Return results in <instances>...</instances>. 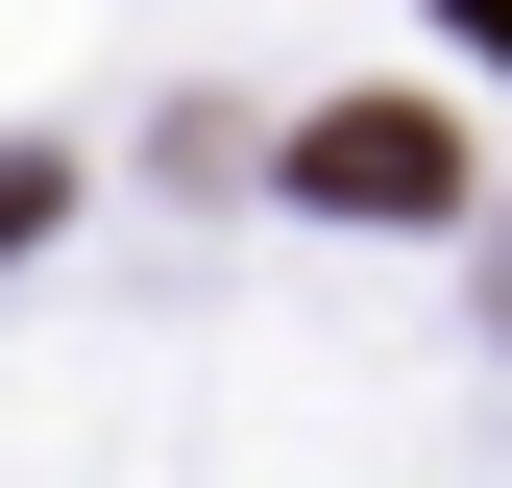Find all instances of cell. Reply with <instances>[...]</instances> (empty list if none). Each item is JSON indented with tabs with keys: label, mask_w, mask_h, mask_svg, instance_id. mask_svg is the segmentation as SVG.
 Here are the masks:
<instances>
[{
	"label": "cell",
	"mask_w": 512,
	"mask_h": 488,
	"mask_svg": "<svg viewBox=\"0 0 512 488\" xmlns=\"http://www.w3.org/2000/svg\"><path fill=\"white\" fill-rule=\"evenodd\" d=\"M488 318H512V244H488Z\"/></svg>",
	"instance_id": "277c9868"
},
{
	"label": "cell",
	"mask_w": 512,
	"mask_h": 488,
	"mask_svg": "<svg viewBox=\"0 0 512 488\" xmlns=\"http://www.w3.org/2000/svg\"><path fill=\"white\" fill-rule=\"evenodd\" d=\"M49 196H74V171H49V147H0V244H49Z\"/></svg>",
	"instance_id": "7a4b0ae2"
},
{
	"label": "cell",
	"mask_w": 512,
	"mask_h": 488,
	"mask_svg": "<svg viewBox=\"0 0 512 488\" xmlns=\"http://www.w3.org/2000/svg\"><path fill=\"white\" fill-rule=\"evenodd\" d=\"M439 25H464V49H488V74H512V0H439Z\"/></svg>",
	"instance_id": "3957f363"
},
{
	"label": "cell",
	"mask_w": 512,
	"mask_h": 488,
	"mask_svg": "<svg viewBox=\"0 0 512 488\" xmlns=\"http://www.w3.org/2000/svg\"><path fill=\"white\" fill-rule=\"evenodd\" d=\"M293 196L317 220H464V122L439 98H317L293 122Z\"/></svg>",
	"instance_id": "6da1fadb"
}]
</instances>
